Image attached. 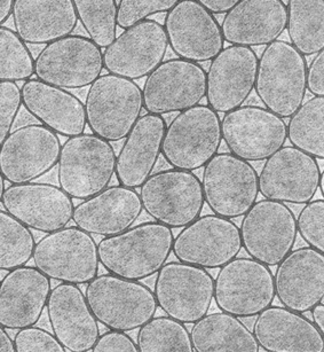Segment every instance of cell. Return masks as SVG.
I'll use <instances>...</instances> for the list:
<instances>
[{"label":"cell","mask_w":324,"mask_h":352,"mask_svg":"<svg viewBox=\"0 0 324 352\" xmlns=\"http://www.w3.org/2000/svg\"><path fill=\"white\" fill-rule=\"evenodd\" d=\"M32 52L16 32L0 25V82H25L34 75Z\"/></svg>","instance_id":"cell-38"},{"label":"cell","mask_w":324,"mask_h":352,"mask_svg":"<svg viewBox=\"0 0 324 352\" xmlns=\"http://www.w3.org/2000/svg\"><path fill=\"white\" fill-rule=\"evenodd\" d=\"M116 168V153L111 142L82 133L67 139L58 161L59 185L71 199L85 200L111 184Z\"/></svg>","instance_id":"cell-4"},{"label":"cell","mask_w":324,"mask_h":352,"mask_svg":"<svg viewBox=\"0 0 324 352\" xmlns=\"http://www.w3.org/2000/svg\"><path fill=\"white\" fill-rule=\"evenodd\" d=\"M5 210L35 231L51 233L73 219V201L61 187L51 184H13L5 188Z\"/></svg>","instance_id":"cell-22"},{"label":"cell","mask_w":324,"mask_h":352,"mask_svg":"<svg viewBox=\"0 0 324 352\" xmlns=\"http://www.w3.org/2000/svg\"><path fill=\"white\" fill-rule=\"evenodd\" d=\"M167 46L164 27L154 20H143L124 29L106 47L104 68L113 75L140 80L163 63Z\"/></svg>","instance_id":"cell-20"},{"label":"cell","mask_w":324,"mask_h":352,"mask_svg":"<svg viewBox=\"0 0 324 352\" xmlns=\"http://www.w3.org/2000/svg\"><path fill=\"white\" fill-rule=\"evenodd\" d=\"M257 68L258 56L251 47L231 45L221 50L207 73L209 107L226 114L243 106L255 89Z\"/></svg>","instance_id":"cell-21"},{"label":"cell","mask_w":324,"mask_h":352,"mask_svg":"<svg viewBox=\"0 0 324 352\" xmlns=\"http://www.w3.org/2000/svg\"><path fill=\"white\" fill-rule=\"evenodd\" d=\"M242 248L251 258L276 266L296 243L297 221L286 204L273 200L255 201L242 221Z\"/></svg>","instance_id":"cell-13"},{"label":"cell","mask_w":324,"mask_h":352,"mask_svg":"<svg viewBox=\"0 0 324 352\" xmlns=\"http://www.w3.org/2000/svg\"><path fill=\"white\" fill-rule=\"evenodd\" d=\"M312 317L314 324L324 334V307L323 303H319L312 309Z\"/></svg>","instance_id":"cell-47"},{"label":"cell","mask_w":324,"mask_h":352,"mask_svg":"<svg viewBox=\"0 0 324 352\" xmlns=\"http://www.w3.org/2000/svg\"><path fill=\"white\" fill-rule=\"evenodd\" d=\"M53 334L66 351L89 352L100 336L97 320L78 285L61 283L46 303Z\"/></svg>","instance_id":"cell-24"},{"label":"cell","mask_w":324,"mask_h":352,"mask_svg":"<svg viewBox=\"0 0 324 352\" xmlns=\"http://www.w3.org/2000/svg\"><path fill=\"white\" fill-rule=\"evenodd\" d=\"M0 352H15L14 344L6 328L0 324Z\"/></svg>","instance_id":"cell-46"},{"label":"cell","mask_w":324,"mask_h":352,"mask_svg":"<svg viewBox=\"0 0 324 352\" xmlns=\"http://www.w3.org/2000/svg\"><path fill=\"white\" fill-rule=\"evenodd\" d=\"M286 29L282 0H240L224 15L221 32L231 45H268Z\"/></svg>","instance_id":"cell-27"},{"label":"cell","mask_w":324,"mask_h":352,"mask_svg":"<svg viewBox=\"0 0 324 352\" xmlns=\"http://www.w3.org/2000/svg\"><path fill=\"white\" fill-rule=\"evenodd\" d=\"M242 249L240 228L218 214L200 216L183 228L173 240L172 252L179 262L218 269L235 258Z\"/></svg>","instance_id":"cell-16"},{"label":"cell","mask_w":324,"mask_h":352,"mask_svg":"<svg viewBox=\"0 0 324 352\" xmlns=\"http://www.w3.org/2000/svg\"><path fill=\"white\" fill-rule=\"evenodd\" d=\"M319 188H320L321 193H324V173H321L320 183H319Z\"/></svg>","instance_id":"cell-50"},{"label":"cell","mask_w":324,"mask_h":352,"mask_svg":"<svg viewBox=\"0 0 324 352\" xmlns=\"http://www.w3.org/2000/svg\"><path fill=\"white\" fill-rule=\"evenodd\" d=\"M51 279L35 266L10 270L0 281V324L21 329L38 322L45 310Z\"/></svg>","instance_id":"cell-25"},{"label":"cell","mask_w":324,"mask_h":352,"mask_svg":"<svg viewBox=\"0 0 324 352\" xmlns=\"http://www.w3.org/2000/svg\"><path fill=\"white\" fill-rule=\"evenodd\" d=\"M104 70L101 47L87 37L68 35L46 44L35 60L37 80L61 89L89 87Z\"/></svg>","instance_id":"cell-11"},{"label":"cell","mask_w":324,"mask_h":352,"mask_svg":"<svg viewBox=\"0 0 324 352\" xmlns=\"http://www.w3.org/2000/svg\"><path fill=\"white\" fill-rule=\"evenodd\" d=\"M212 14H224L234 8L240 0H195Z\"/></svg>","instance_id":"cell-45"},{"label":"cell","mask_w":324,"mask_h":352,"mask_svg":"<svg viewBox=\"0 0 324 352\" xmlns=\"http://www.w3.org/2000/svg\"><path fill=\"white\" fill-rule=\"evenodd\" d=\"M21 100L29 114L56 135L69 138L85 131L84 104L66 89L30 78L22 85Z\"/></svg>","instance_id":"cell-29"},{"label":"cell","mask_w":324,"mask_h":352,"mask_svg":"<svg viewBox=\"0 0 324 352\" xmlns=\"http://www.w3.org/2000/svg\"><path fill=\"white\" fill-rule=\"evenodd\" d=\"M296 221L297 231L307 245L324 252V201H310Z\"/></svg>","instance_id":"cell-40"},{"label":"cell","mask_w":324,"mask_h":352,"mask_svg":"<svg viewBox=\"0 0 324 352\" xmlns=\"http://www.w3.org/2000/svg\"><path fill=\"white\" fill-rule=\"evenodd\" d=\"M21 106V89L18 84L0 82V146L11 133Z\"/></svg>","instance_id":"cell-42"},{"label":"cell","mask_w":324,"mask_h":352,"mask_svg":"<svg viewBox=\"0 0 324 352\" xmlns=\"http://www.w3.org/2000/svg\"><path fill=\"white\" fill-rule=\"evenodd\" d=\"M60 149L56 132L43 124L25 125L0 146V173L8 183H30L58 164Z\"/></svg>","instance_id":"cell-18"},{"label":"cell","mask_w":324,"mask_h":352,"mask_svg":"<svg viewBox=\"0 0 324 352\" xmlns=\"http://www.w3.org/2000/svg\"><path fill=\"white\" fill-rule=\"evenodd\" d=\"M179 0H119L117 25L128 29L150 15L169 12Z\"/></svg>","instance_id":"cell-39"},{"label":"cell","mask_w":324,"mask_h":352,"mask_svg":"<svg viewBox=\"0 0 324 352\" xmlns=\"http://www.w3.org/2000/svg\"><path fill=\"white\" fill-rule=\"evenodd\" d=\"M5 190V179L1 173H0V204H1V199H3V194Z\"/></svg>","instance_id":"cell-49"},{"label":"cell","mask_w":324,"mask_h":352,"mask_svg":"<svg viewBox=\"0 0 324 352\" xmlns=\"http://www.w3.org/2000/svg\"><path fill=\"white\" fill-rule=\"evenodd\" d=\"M274 288L284 307L298 314L323 303V252L312 247L291 250L277 264Z\"/></svg>","instance_id":"cell-23"},{"label":"cell","mask_w":324,"mask_h":352,"mask_svg":"<svg viewBox=\"0 0 324 352\" xmlns=\"http://www.w3.org/2000/svg\"><path fill=\"white\" fill-rule=\"evenodd\" d=\"M165 130L162 115L147 113L139 118L116 156L115 175L119 185L135 190L148 179L162 153Z\"/></svg>","instance_id":"cell-30"},{"label":"cell","mask_w":324,"mask_h":352,"mask_svg":"<svg viewBox=\"0 0 324 352\" xmlns=\"http://www.w3.org/2000/svg\"><path fill=\"white\" fill-rule=\"evenodd\" d=\"M221 135L231 154L248 162L268 159L288 138L283 118L258 106H241L226 113Z\"/></svg>","instance_id":"cell-14"},{"label":"cell","mask_w":324,"mask_h":352,"mask_svg":"<svg viewBox=\"0 0 324 352\" xmlns=\"http://www.w3.org/2000/svg\"><path fill=\"white\" fill-rule=\"evenodd\" d=\"M213 289V278L207 270L178 261L159 269L154 295L167 317L194 324L210 310Z\"/></svg>","instance_id":"cell-12"},{"label":"cell","mask_w":324,"mask_h":352,"mask_svg":"<svg viewBox=\"0 0 324 352\" xmlns=\"http://www.w3.org/2000/svg\"><path fill=\"white\" fill-rule=\"evenodd\" d=\"M213 298L222 312L251 318L270 307L275 298L269 266L253 258L231 259L214 280Z\"/></svg>","instance_id":"cell-10"},{"label":"cell","mask_w":324,"mask_h":352,"mask_svg":"<svg viewBox=\"0 0 324 352\" xmlns=\"http://www.w3.org/2000/svg\"><path fill=\"white\" fill-rule=\"evenodd\" d=\"M84 107L93 135L109 142H119L141 116L142 90L135 80L102 75L91 84Z\"/></svg>","instance_id":"cell-5"},{"label":"cell","mask_w":324,"mask_h":352,"mask_svg":"<svg viewBox=\"0 0 324 352\" xmlns=\"http://www.w3.org/2000/svg\"><path fill=\"white\" fill-rule=\"evenodd\" d=\"M140 195L135 188L108 186L73 208L77 228L90 234L111 236L131 228L142 214Z\"/></svg>","instance_id":"cell-26"},{"label":"cell","mask_w":324,"mask_h":352,"mask_svg":"<svg viewBox=\"0 0 324 352\" xmlns=\"http://www.w3.org/2000/svg\"><path fill=\"white\" fill-rule=\"evenodd\" d=\"M85 297L97 322L111 331L139 329L157 311L155 295L149 287L111 273L87 283Z\"/></svg>","instance_id":"cell-3"},{"label":"cell","mask_w":324,"mask_h":352,"mask_svg":"<svg viewBox=\"0 0 324 352\" xmlns=\"http://www.w3.org/2000/svg\"><path fill=\"white\" fill-rule=\"evenodd\" d=\"M286 28L303 56H314L324 49V0H289Z\"/></svg>","instance_id":"cell-33"},{"label":"cell","mask_w":324,"mask_h":352,"mask_svg":"<svg viewBox=\"0 0 324 352\" xmlns=\"http://www.w3.org/2000/svg\"><path fill=\"white\" fill-rule=\"evenodd\" d=\"M286 135L293 147L323 160L324 97L312 98L290 116Z\"/></svg>","instance_id":"cell-34"},{"label":"cell","mask_w":324,"mask_h":352,"mask_svg":"<svg viewBox=\"0 0 324 352\" xmlns=\"http://www.w3.org/2000/svg\"><path fill=\"white\" fill-rule=\"evenodd\" d=\"M16 352H65L54 334L43 328L29 326L19 329L13 340Z\"/></svg>","instance_id":"cell-41"},{"label":"cell","mask_w":324,"mask_h":352,"mask_svg":"<svg viewBox=\"0 0 324 352\" xmlns=\"http://www.w3.org/2000/svg\"><path fill=\"white\" fill-rule=\"evenodd\" d=\"M189 331L194 352H258L255 335L227 312L205 314Z\"/></svg>","instance_id":"cell-32"},{"label":"cell","mask_w":324,"mask_h":352,"mask_svg":"<svg viewBox=\"0 0 324 352\" xmlns=\"http://www.w3.org/2000/svg\"><path fill=\"white\" fill-rule=\"evenodd\" d=\"M307 68V89L314 97H324V51L316 53Z\"/></svg>","instance_id":"cell-44"},{"label":"cell","mask_w":324,"mask_h":352,"mask_svg":"<svg viewBox=\"0 0 324 352\" xmlns=\"http://www.w3.org/2000/svg\"><path fill=\"white\" fill-rule=\"evenodd\" d=\"M172 228L157 221L104 236L97 245L99 262L108 272L125 279H146L159 272L172 252Z\"/></svg>","instance_id":"cell-1"},{"label":"cell","mask_w":324,"mask_h":352,"mask_svg":"<svg viewBox=\"0 0 324 352\" xmlns=\"http://www.w3.org/2000/svg\"><path fill=\"white\" fill-rule=\"evenodd\" d=\"M12 16L16 34L32 45L71 35L78 23L71 0H14Z\"/></svg>","instance_id":"cell-31"},{"label":"cell","mask_w":324,"mask_h":352,"mask_svg":"<svg viewBox=\"0 0 324 352\" xmlns=\"http://www.w3.org/2000/svg\"><path fill=\"white\" fill-rule=\"evenodd\" d=\"M36 242L30 228L0 210V270L20 267L30 262Z\"/></svg>","instance_id":"cell-36"},{"label":"cell","mask_w":324,"mask_h":352,"mask_svg":"<svg viewBox=\"0 0 324 352\" xmlns=\"http://www.w3.org/2000/svg\"><path fill=\"white\" fill-rule=\"evenodd\" d=\"M307 63L294 46L276 39L258 60L255 94L265 107L279 118H290L303 104Z\"/></svg>","instance_id":"cell-2"},{"label":"cell","mask_w":324,"mask_h":352,"mask_svg":"<svg viewBox=\"0 0 324 352\" xmlns=\"http://www.w3.org/2000/svg\"><path fill=\"white\" fill-rule=\"evenodd\" d=\"M267 352H323L324 334L305 316L286 307H270L257 314L253 331Z\"/></svg>","instance_id":"cell-28"},{"label":"cell","mask_w":324,"mask_h":352,"mask_svg":"<svg viewBox=\"0 0 324 352\" xmlns=\"http://www.w3.org/2000/svg\"><path fill=\"white\" fill-rule=\"evenodd\" d=\"M14 0H0V25L11 18Z\"/></svg>","instance_id":"cell-48"},{"label":"cell","mask_w":324,"mask_h":352,"mask_svg":"<svg viewBox=\"0 0 324 352\" xmlns=\"http://www.w3.org/2000/svg\"><path fill=\"white\" fill-rule=\"evenodd\" d=\"M92 352H139L138 345L124 331H111L100 335Z\"/></svg>","instance_id":"cell-43"},{"label":"cell","mask_w":324,"mask_h":352,"mask_svg":"<svg viewBox=\"0 0 324 352\" xmlns=\"http://www.w3.org/2000/svg\"><path fill=\"white\" fill-rule=\"evenodd\" d=\"M221 120L217 111L196 104L180 111L166 128L162 154L174 169H200L220 148Z\"/></svg>","instance_id":"cell-6"},{"label":"cell","mask_w":324,"mask_h":352,"mask_svg":"<svg viewBox=\"0 0 324 352\" xmlns=\"http://www.w3.org/2000/svg\"><path fill=\"white\" fill-rule=\"evenodd\" d=\"M163 27L170 47L180 59L207 63L224 49L221 25L195 0H179L167 12Z\"/></svg>","instance_id":"cell-19"},{"label":"cell","mask_w":324,"mask_h":352,"mask_svg":"<svg viewBox=\"0 0 324 352\" xmlns=\"http://www.w3.org/2000/svg\"><path fill=\"white\" fill-rule=\"evenodd\" d=\"M204 202L220 217L244 216L259 194L258 173L251 163L231 153H217L204 166Z\"/></svg>","instance_id":"cell-9"},{"label":"cell","mask_w":324,"mask_h":352,"mask_svg":"<svg viewBox=\"0 0 324 352\" xmlns=\"http://www.w3.org/2000/svg\"><path fill=\"white\" fill-rule=\"evenodd\" d=\"M207 72L185 59L163 61L149 74L142 90L143 108L150 114L186 111L203 100Z\"/></svg>","instance_id":"cell-15"},{"label":"cell","mask_w":324,"mask_h":352,"mask_svg":"<svg viewBox=\"0 0 324 352\" xmlns=\"http://www.w3.org/2000/svg\"><path fill=\"white\" fill-rule=\"evenodd\" d=\"M77 18L99 47H107L114 42L117 32L116 0H71Z\"/></svg>","instance_id":"cell-37"},{"label":"cell","mask_w":324,"mask_h":352,"mask_svg":"<svg viewBox=\"0 0 324 352\" xmlns=\"http://www.w3.org/2000/svg\"><path fill=\"white\" fill-rule=\"evenodd\" d=\"M32 259L49 279L73 285L90 283L100 264L97 242L77 226L47 233L36 243Z\"/></svg>","instance_id":"cell-7"},{"label":"cell","mask_w":324,"mask_h":352,"mask_svg":"<svg viewBox=\"0 0 324 352\" xmlns=\"http://www.w3.org/2000/svg\"><path fill=\"white\" fill-rule=\"evenodd\" d=\"M140 352H194L186 326L170 317H152L139 328Z\"/></svg>","instance_id":"cell-35"},{"label":"cell","mask_w":324,"mask_h":352,"mask_svg":"<svg viewBox=\"0 0 324 352\" xmlns=\"http://www.w3.org/2000/svg\"><path fill=\"white\" fill-rule=\"evenodd\" d=\"M139 195L142 209L170 228H185L203 210L202 183L193 171L173 168L150 175Z\"/></svg>","instance_id":"cell-8"},{"label":"cell","mask_w":324,"mask_h":352,"mask_svg":"<svg viewBox=\"0 0 324 352\" xmlns=\"http://www.w3.org/2000/svg\"><path fill=\"white\" fill-rule=\"evenodd\" d=\"M321 173L315 157L282 146L266 159L258 176L259 192L267 200L306 204L316 195Z\"/></svg>","instance_id":"cell-17"}]
</instances>
